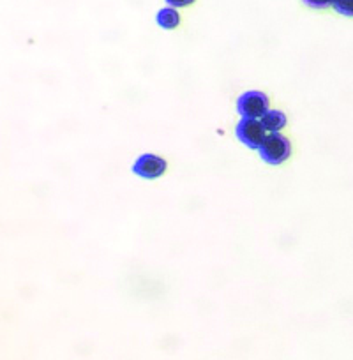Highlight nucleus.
<instances>
[{
  "label": "nucleus",
  "mask_w": 353,
  "mask_h": 360,
  "mask_svg": "<svg viewBox=\"0 0 353 360\" xmlns=\"http://www.w3.org/2000/svg\"><path fill=\"white\" fill-rule=\"evenodd\" d=\"M292 154V143L281 133H269L263 145L259 147V158L269 165H281Z\"/></svg>",
  "instance_id": "nucleus-1"
},
{
  "label": "nucleus",
  "mask_w": 353,
  "mask_h": 360,
  "mask_svg": "<svg viewBox=\"0 0 353 360\" xmlns=\"http://www.w3.org/2000/svg\"><path fill=\"white\" fill-rule=\"evenodd\" d=\"M237 110L242 119H263L271 112V101L259 90H248L238 98Z\"/></svg>",
  "instance_id": "nucleus-2"
},
{
  "label": "nucleus",
  "mask_w": 353,
  "mask_h": 360,
  "mask_svg": "<svg viewBox=\"0 0 353 360\" xmlns=\"http://www.w3.org/2000/svg\"><path fill=\"white\" fill-rule=\"evenodd\" d=\"M235 133L242 143L248 145L249 148H256V150H259V147L267 138V129L263 127L262 120L258 119H242L237 124Z\"/></svg>",
  "instance_id": "nucleus-3"
},
{
  "label": "nucleus",
  "mask_w": 353,
  "mask_h": 360,
  "mask_svg": "<svg viewBox=\"0 0 353 360\" xmlns=\"http://www.w3.org/2000/svg\"><path fill=\"white\" fill-rule=\"evenodd\" d=\"M166 168H168V165H166L165 159L154 154L140 155L133 165V172L136 173L138 176H141V179L148 180L159 179V176L165 175Z\"/></svg>",
  "instance_id": "nucleus-4"
},
{
  "label": "nucleus",
  "mask_w": 353,
  "mask_h": 360,
  "mask_svg": "<svg viewBox=\"0 0 353 360\" xmlns=\"http://www.w3.org/2000/svg\"><path fill=\"white\" fill-rule=\"evenodd\" d=\"M155 22H158V25L161 29L173 30L181 25V15H179V11L175 8H169L168 6V8L159 9L158 15H155Z\"/></svg>",
  "instance_id": "nucleus-5"
},
{
  "label": "nucleus",
  "mask_w": 353,
  "mask_h": 360,
  "mask_svg": "<svg viewBox=\"0 0 353 360\" xmlns=\"http://www.w3.org/2000/svg\"><path fill=\"white\" fill-rule=\"evenodd\" d=\"M262 124L269 133H279L286 126V115L283 112H279V110H271L262 119Z\"/></svg>",
  "instance_id": "nucleus-6"
},
{
  "label": "nucleus",
  "mask_w": 353,
  "mask_h": 360,
  "mask_svg": "<svg viewBox=\"0 0 353 360\" xmlns=\"http://www.w3.org/2000/svg\"><path fill=\"white\" fill-rule=\"evenodd\" d=\"M334 11L346 18H353V0H335Z\"/></svg>",
  "instance_id": "nucleus-7"
},
{
  "label": "nucleus",
  "mask_w": 353,
  "mask_h": 360,
  "mask_svg": "<svg viewBox=\"0 0 353 360\" xmlns=\"http://www.w3.org/2000/svg\"><path fill=\"white\" fill-rule=\"evenodd\" d=\"M335 0H302V4L309 9H328L334 8Z\"/></svg>",
  "instance_id": "nucleus-8"
},
{
  "label": "nucleus",
  "mask_w": 353,
  "mask_h": 360,
  "mask_svg": "<svg viewBox=\"0 0 353 360\" xmlns=\"http://www.w3.org/2000/svg\"><path fill=\"white\" fill-rule=\"evenodd\" d=\"M195 2L196 0H166V4H168L169 8H175V9L188 8V6L195 4Z\"/></svg>",
  "instance_id": "nucleus-9"
}]
</instances>
